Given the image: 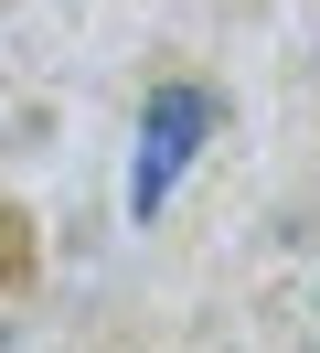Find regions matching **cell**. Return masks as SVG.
Instances as JSON below:
<instances>
[{
    "label": "cell",
    "mask_w": 320,
    "mask_h": 353,
    "mask_svg": "<svg viewBox=\"0 0 320 353\" xmlns=\"http://www.w3.org/2000/svg\"><path fill=\"white\" fill-rule=\"evenodd\" d=\"M32 268H43V257H32V214H21V203H0V300H11Z\"/></svg>",
    "instance_id": "obj_2"
},
{
    "label": "cell",
    "mask_w": 320,
    "mask_h": 353,
    "mask_svg": "<svg viewBox=\"0 0 320 353\" xmlns=\"http://www.w3.org/2000/svg\"><path fill=\"white\" fill-rule=\"evenodd\" d=\"M213 139V97L203 86H160L149 97V129H139V182H128V214H160L171 172H182L192 150Z\"/></svg>",
    "instance_id": "obj_1"
}]
</instances>
